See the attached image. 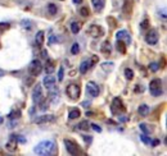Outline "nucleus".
<instances>
[{"mask_svg": "<svg viewBox=\"0 0 167 156\" xmlns=\"http://www.w3.org/2000/svg\"><path fill=\"white\" fill-rule=\"evenodd\" d=\"M35 154L41 155V156H48V155H53L55 152V142L54 141H42V142L38 143L34 148Z\"/></svg>", "mask_w": 167, "mask_h": 156, "instance_id": "1", "label": "nucleus"}, {"mask_svg": "<svg viewBox=\"0 0 167 156\" xmlns=\"http://www.w3.org/2000/svg\"><path fill=\"white\" fill-rule=\"evenodd\" d=\"M42 83H44L45 88L48 90L49 95H50V98H53L54 102H55V101H57V100H55L57 96H59V91H58V87H57V81H55V78H54L52 74H46V77L44 78Z\"/></svg>", "mask_w": 167, "mask_h": 156, "instance_id": "2", "label": "nucleus"}, {"mask_svg": "<svg viewBox=\"0 0 167 156\" xmlns=\"http://www.w3.org/2000/svg\"><path fill=\"white\" fill-rule=\"evenodd\" d=\"M64 145H66V148H67V151L70 155H85L84 151H81V148H80V146L75 142V141H72V139H64Z\"/></svg>", "mask_w": 167, "mask_h": 156, "instance_id": "3", "label": "nucleus"}, {"mask_svg": "<svg viewBox=\"0 0 167 156\" xmlns=\"http://www.w3.org/2000/svg\"><path fill=\"white\" fill-rule=\"evenodd\" d=\"M149 91L150 94L153 96H161L162 95V81L159 78H154L153 81H150V84H149Z\"/></svg>", "mask_w": 167, "mask_h": 156, "instance_id": "4", "label": "nucleus"}, {"mask_svg": "<svg viewBox=\"0 0 167 156\" xmlns=\"http://www.w3.org/2000/svg\"><path fill=\"white\" fill-rule=\"evenodd\" d=\"M66 92H67V95L70 96V98H72V100H77V98L80 97V94H81V88H80L78 84L71 83V84H68V86H67Z\"/></svg>", "mask_w": 167, "mask_h": 156, "instance_id": "5", "label": "nucleus"}, {"mask_svg": "<svg viewBox=\"0 0 167 156\" xmlns=\"http://www.w3.org/2000/svg\"><path fill=\"white\" fill-rule=\"evenodd\" d=\"M42 70V65L40 60H32L30 63V65H28V73H30L32 77H38Z\"/></svg>", "mask_w": 167, "mask_h": 156, "instance_id": "6", "label": "nucleus"}, {"mask_svg": "<svg viewBox=\"0 0 167 156\" xmlns=\"http://www.w3.org/2000/svg\"><path fill=\"white\" fill-rule=\"evenodd\" d=\"M32 100L35 104H40L42 100H44V95H42V87H41V84L38 83V84H35V87L32 90Z\"/></svg>", "mask_w": 167, "mask_h": 156, "instance_id": "7", "label": "nucleus"}, {"mask_svg": "<svg viewBox=\"0 0 167 156\" xmlns=\"http://www.w3.org/2000/svg\"><path fill=\"white\" fill-rule=\"evenodd\" d=\"M111 110H112L113 114H120V113H123V111L126 110L125 105H123V102H122V100H121L120 97H114V98H113Z\"/></svg>", "mask_w": 167, "mask_h": 156, "instance_id": "8", "label": "nucleus"}, {"mask_svg": "<svg viewBox=\"0 0 167 156\" xmlns=\"http://www.w3.org/2000/svg\"><path fill=\"white\" fill-rule=\"evenodd\" d=\"M86 32H88L89 36H91L94 39L100 37V36H103V35H104V30L100 26H98V24H91L88 28V31H86Z\"/></svg>", "mask_w": 167, "mask_h": 156, "instance_id": "9", "label": "nucleus"}, {"mask_svg": "<svg viewBox=\"0 0 167 156\" xmlns=\"http://www.w3.org/2000/svg\"><path fill=\"white\" fill-rule=\"evenodd\" d=\"M158 39H159V36H158L157 30H150L145 35V41H147V44H149V45H156L158 42Z\"/></svg>", "mask_w": 167, "mask_h": 156, "instance_id": "10", "label": "nucleus"}, {"mask_svg": "<svg viewBox=\"0 0 167 156\" xmlns=\"http://www.w3.org/2000/svg\"><path fill=\"white\" fill-rule=\"evenodd\" d=\"M86 91H88V94L91 96V97H97L99 96V86L95 83V82H88V84H86Z\"/></svg>", "mask_w": 167, "mask_h": 156, "instance_id": "11", "label": "nucleus"}, {"mask_svg": "<svg viewBox=\"0 0 167 156\" xmlns=\"http://www.w3.org/2000/svg\"><path fill=\"white\" fill-rule=\"evenodd\" d=\"M55 120V117L54 115H41V117H38L34 119V123L35 124H48V123H53Z\"/></svg>", "mask_w": 167, "mask_h": 156, "instance_id": "12", "label": "nucleus"}, {"mask_svg": "<svg viewBox=\"0 0 167 156\" xmlns=\"http://www.w3.org/2000/svg\"><path fill=\"white\" fill-rule=\"evenodd\" d=\"M116 37H117V40H120V41H122V42H125L126 46L131 44V37H130L129 32H127V31H125V30L118 31L117 33H116Z\"/></svg>", "mask_w": 167, "mask_h": 156, "instance_id": "13", "label": "nucleus"}, {"mask_svg": "<svg viewBox=\"0 0 167 156\" xmlns=\"http://www.w3.org/2000/svg\"><path fill=\"white\" fill-rule=\"evenodd\" d=\"M17 145H18V138H17V136L12 134V136L9 137V141H8V142H6V145H5V148H6L8 151L13 152V151L17 150Z\"/></svg>", "mask_w": 167, "mask_h": 156, "instance_id": "14", "label": "nucleus"}, {"mask_svg": "<svg viewBox=\"0 0 167 156\" xmlns=\"http://www.w3.org/2000/svg\"><path fill=\"white\" fill-rule=\"evenodd\" d=\"M100 51H101V54H103L104 56L111 55L112 46H111V42H109V40H107V41H104L103 44H101V46H100Z\"/></svg>", "mask_w": 167, "mask_h": 156, "instance_id": "15", "label": "nucleus"}, {"mask_svg": "<svg viewBox=\"0 0 167 156\" xmlns=\"http://www.w3.org/2000/svg\"><path fill=\"white\" fill-rule=\"evenodd\" d=\"M122 12L125 16H131L133 13V3L130 2V0H125V3H123V6H122Z\"/></svg>", "mask_w": 167, "mask_h": 156, "instance_id": "16", "label": "nucleus"}, {"mask_svg": "<svg viewBox=\"0 0 167 156\" xmlns=\"http://www.w3.org/2000/svg\"><path fill=\"white\" fill-rule=\"evenodd\" d=\"M91 4L94 6L95 12H101L105 5V0H91Z\"/></svg>", "mask_w": 167, "mask_h": 156, "instance_id": "17", "label": "nucleus"}, {"mask_svg": "<svg viewBox=\"0 0 167 156\" xmlns=\"http://www.w3.org/2000/svg\"><path fill=\"white\" fill-rule=\"evenodd\" d=\"M54 61L53 60H50V59H46V63H45V72L46 74H52L54 72Z\"/></svg>", "mask_w": 167, "mask_h": 156, "instance_id": "18", "label": "nucleus"}, {"mask_svg": "<svg viewBox=\"0 0 167 156\" xmlns=\"http://www.w3.org/2000/svg\"><path fill=\"white\" fill-rule=\"evenodd\" d=\"M137 111H139L140 117H147V115L149 114L150 109H149V106H148V105H145V104H141V105L139 106V109H137Z\"/></svg>", "mask_w": 167, "mask_h": 156, "instance_id": "19", "label": "nucleus"}, {"mask_svg": "<svg viewBox=\"0 0 167 156\" xmlns=\"http://www.w3.org/2000/svg\"><path fill=\"white\" fill-rule=\"evenodd\" d=\"M35 42H36V45H38V46H41L42 44H44V32H42V31H39L38 33H36Z\"/></svg>", "mask_w": 167, "mask_h": 156, "instance_id": "20", "label": "nucleus"}, {"mask_svg": "<svg viewBox=\"0 0 167 156\" xmlns=\"http://www.w3.org/2000/svg\"><path fill=\"white\" fill-rule=\"evenodd\" d=\"M116 49L121 53V54H125L126 53V44L125 42H122L120 40H117V44H116Z\"/></svg>", "mask_w": 167, "mask_h": 156, "instance_id": "21", "label": "nucleus"}, {"mask_svg": "<svg viewBox=\"0 0 167 156\" xmlns=\"http://www.w3.org/2000/svg\"><path fill=\"white\" fill-rule=\"evenodd\" d=\"M76 128H77V129H81V131H89L90 124H89V122H86V120H84V122L78 123V124L76 125Z\"/></svg>", "mask_w": 167, "mask_h": 156, "instance_id": "22", "label": "nucleus"}, {"mask_svg": "<svg viewBox=\"0 0 167 156\" xmlns=\"http://www.w3.org/2000/svg\"><path fill=\"white\" fill-rule=\"evenodd\" d=\"M80 115H81V111L78 109H72L70 113H68V118L70 119H77Z\"/></svg>", "mask_w": 167, "mask_h": 156, "instance_id": "23", "label": "nucleus"}, {"mask_svg": "<svg viewBox=\"0 0 167 156\" xmlns=\"http://www.w3.org/2000/svg\"><path fill=\"white\" fill-rule=\"evenodd\" d=\"M90 68V64H89V61L88 60H85L81 63V65H80V73H82L85 74L86 72H88V69Z\"/></svg>", "mask_w": 167, "mask_h": 156, "instance_id": "24", "label": "nucleus"}, {"mask_svg": "<svg viewBox=\"0 0 167 156\" xmlns=\"http://www.w3.org/2000/svg\"><path fill=\"white\" fill-rule=\"evenodd\" d=\"M80 30H81V23H78V22H72L71 23V31L74 33H78Z\"/></svg>", "mask_w": 167, "mask_h": 156, "instance_id": "25", "label": "nucleus"}, {"mask_svg": "<svg viewBox=\"0 0 167 156\" xmlns=\"http://www.w3.org/2000/svg\"><path fill=\"white\" fill-rule=\"evenodd\" d=\"M139 127H140V129L143 131V133H145V134H149V133L153 132V128H152V127H149L148 124H144V123H141Z\"/></svg>", "mask_w": 167, "mask_h": 156, "instance_id": "26", "label": "nucleus"}, {"mask_svg": "<svg viewBox=\"0 0 167 156\" xmlns=\"http://www.w3.org/2000/svg\"><path fill=\"white\" fill-rule=\"evenodd\" d=\"M125 76H126L127 80L131 81L133 78H134V70L130 69V68H126V69H125Z\"/></svg>", "mask_w": 167, "mask_h": 156, "instance_id": "27", "label": "nucleus"}, {"mask_svg": "<svg viewBox=\"0 0 167 156\" xmlns=\"http://www.w3.org/2000/svg\"><path fill=\"white\" fill-rule=\"evenodd\" d=\"M140 139L143 141V142L145 143V145H150V142H152V139L147 136V134H145V133H143L141 134V136H140Z\"/></svg>", "mask_w": 167, "mask_h": 156, "instance_id": "28", "label": "nucleus"}, {"mask_svg": "<svg viewBox=\"0 0 167 156\" xmlns=\"http://www.w3.org/2000/svg\"><path fill=\"white\" fill-rule=\"evenodd\" d=\"M21 117V111L19 110H13L10 114H9V118L10 119H18Z\"/></svg>", "mask_w": 167, "mask_h": 156, "instance_id": "29", "label": "nucleus"}, {"mask_svg": "<svg viewBox=\"0 0 167 156\" xmlns=\"http://www.w3.org/2000/svg\"><path fill=\"white\" fill-rule=\"evenodd\" d=\"M48 10H49V13L50 14H57V6H55V4H48Z\"/></svg>", "mask_w": 167, "mask_h": 156, "instance_id": "30", "label": "nucleus"}, {"mask_svg": "<svg viewBox=\"0 0 167 156\" xmlns=\"http://www.w3.org/2000/svg\"><path fill=\"white\" fill-rule=\"evenodd\" d=\"M78 51H80V45L77 44V42H75V44L72 45V47H71V53L72 54H78Z\"/></svg>", "mask_w": 167, "mask_h": 156, "instance_id": "31", "label": "nucleus"}, {"mask_svg": "<svg viewBox=\"0 0 167 156\" xmlns=\"http://www.w3.org/2000/svg\"><path fill=\"white\" fill-rule=\"evenodd\" d=\"M80 14H81L82 17H88V16H90V10H89L88 8H85V6H84V8L80 9Z\"/></svg>", "mask_w": 167, "mask_h": 156, "instance_id": "32", "label": "nucleus"}, {"mask_svg": "<svg viewBox=\"0 0 167 156\" xmlns=\"http://www.w3.org/2000/svg\"><path fill=\"white\" fill-rule=\"evenodd\" d=\"M149 69L153 70V72H157V70L159 69V64H157V63H150V64H149Z\"/></svg>", "mask_w": 167, "mask_h": 156, "instance_id": "33", "label": "nucleus"}, {"mask_svg": "<svg viewBox=\"0 0 167 156\" xmlns=\"http://www.w3.org/2000/svg\"><path fill=\"white\" fill-rule=\"evenodd\" d=\"M148 27H149V20L148 19H144L143 22L140 23V28H141V30H147Z\"/></svg>", "mask_w": 167, "mask_h": 156, "instance_id": "34", "label": "nucleus"}, {"mask_svg": "<svg viewBox=\"0 0 167 156\" xmlns=\"http://www.w3.org/2000/svg\"><path fill=\"white\" fill-rule=\"evenodd\" d=\"M98 61H99L98 55H93L91 59H90V61H89V64H90V67H91V65H94V64H95V63H98Z\"/></svg>", "mask_w": 167, "mask_h": 156, "instance_id": "35", "label": "nucleus"}, {"mask_svg": "<svg viewBox=\"0 0 167 156\" xmlns=\"http://www.w3.org/2000/svg\"><path fill=\"white\" fill-rule=\"evenodd\" d=\"M63 74H64V72H63V67H61V68H59V73H58V81H59V82L63 81Z\"/></svg>", "mask_w": 167, "mask_h": 156, "instance_id": "36", "label": "nucleus"}, {"mask_svg": "<svg viewBox=\"0 0 167 156\" xmlns=\"http://www.w3.org/2000/svg\"><path fill=\"white\" fill-rule=\"evenodd\" d=\"M8 28H9V24H8V23H0V32L8 30Z\"/></svg>", "mask_w": 167, "mask_h": 156, "instance_id": "37", "label": "nucleus"}, {"mask_svg": "<svg viewBox=\"0 0 167 156\" xmlns=\"http://www.w3.org/2000/svg\"><path fill=\"white\" fill-rule=\"evenodd\" d=\"M107 20L111 23V26H112V27H116V24H117V22H116V19H114V18H112V17H108V18H107Z\"/></svg>", "mask_w": 167, "mask_h": 156, "instance_id": "38", "label": "nucleus"}, {"mask_svg": "<svg viewBox=\"0 0 167 156\" xmlns=\"http://www.w3.org/2000/svg\"><path fill=\"white\" fill-rule=\"evenodd\" d=\"M90 127H91V128L95 131V132H101V128H100L99 125H97V124H90Z\"/></svg>", "mask_w": 167, "mask_h": 156, "instance_id": "39", "label": "nucleus"}, {"mask_svg": "<svg viewBox=\"0 0 167 156\" xmlns=\"http://www.w3.org/2000/svg\"><path fill=\"white\" fill-rule=\"evenodd\" d=\"M82 138H84V141L86 143H91V141H93L91 136H82Z\"/></svg>", "mask_w": 167, "mask_h": 156, "instance_id": "40", "label": "nucleus"}, {"mask_svg": "<svg viewBox=\"0 0 167 156\" xmlns=\"http://www.w3.org/2000/svg\"><path fill=\"white\" fill-rule=\"evenodd\" d=\"M144 91V87L140 86V84H136V87H135V92H143Z\"/></svg>", "mask_w": 167, "mask_h": 156, "instance_id": "41", "label": "nucleus"}, {"mask_svg": "<svg viewBox=\"0 0 167 156\" xmlns=\"http://www.w3.org/2000/svg\"><path fill=\"white\" fill-rule=\"evenodd\" d=\"M158 143H159L158 139H154V141H152V142H150V145H153V146H157Z\"/></svg>", "mask_w": 167, "mask_h": 156, "instance_id": "42", "label": "nucleus"}, {"mask_svg": "<svg viewBox=\"0 0 167 156\" xmlns=\"http://www.w3.org/2000/svg\"><path fill=\"white\" fill-rule=\"evenodd\" d=\"M81 2H82V0H74V3H75V4H80Z\"/></svg>", "mask_w": 167, "mask_h": 156, "instance_id": "43", "label": "nucleus"}, {"mask_svg": "<svg viewBox=\"0 0 167 156\" xmlns=\"http://www.w3.org/2000/svg\"><path fill=\"white\" fill-rule=\"evenodd\" d=\"M42 56H44V58H46V56H48V55H46V51H45V50L42 51Z\"/></svg>", "mask_w": 167, "mask_h": 156, "instance_id": "44", "label": "nucleus"}, {"mask_svg": "<svg viewBox=\"0 0 167 156\" xmlns=\"http://www.w3.org/2000/svg\"><path fill=\"white\" fill-rule=\"evenodd\" d=\"M3 122H4V119H3V117H2V115H0V124H2Z\"/></svg>", "mask_w": 167, "mask_h": 156, "instance_id": "45", "label": "nucleus"}, {"mask_svg": "<svg viewBox=\"0 0 167 156\" xmlns=\"http://www.w3.org/2000/svg\"><path fill=\"white\" fill-rule=\"evenodd\" d=\"M61 2H63V0H61Z\"/></svg>", "mask_w": 167, "mask_h": 156, "instance_id": "46", "label": "nucleus"}]
</instances>
